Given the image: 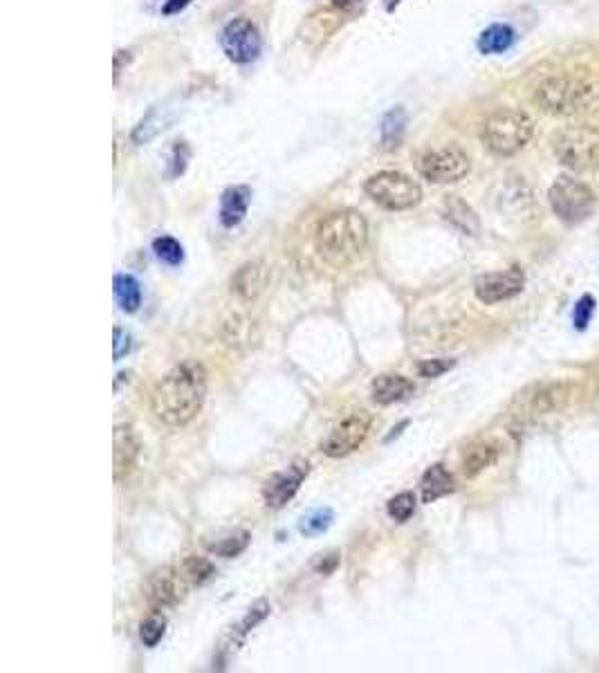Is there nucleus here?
I'll list each match as a JSON object with an SVG mask.
<instances>
[{
	"label": "nucleus",
	"instance_id": "c9c22d12",
	"mask_svg": "<svg viewBox=\"0 0 599 673\" xmlns=\"http://www.w3.org/2000/svg\"><path fill=\"white\" fill-rule=\"evenodd\" d=\"M115 348H113V357L115 361H119L122 357L128 355V351H131V335H128L124 328H115Z\"/></svg>",
	"mask_w": 599,
	"mask_h": 673
},
{
	"label": "nucleus",
	"instance_id": "f03ea898",
	"mask_svg": "<svg viewBox=\"0 0 599 673\" xmlns=\"http://www.w3.org/2000/svg\"><path fill=\"white\" fill-rule=\"evenodd\" d=\"M366 240H369V225L355 209L328 213L314 231L319 254L332 266H346L348 261L360 257Z\"/></svg>",
	"mask_w": 599,
	"mask_h": 673
},
{
	"label": "nucleus",
	"instance_id": "f8f14e48",
	"mask_svg": "<svg viewBox=\"0 0 599 673\" xmlns=\"http://www.w3.org/2000/svg\"><path fill=\"white\" fill-rule=\"evenodd\" d=\"M146 600L157 611L162 608H173L187 597V577L173 568H162L153 573L146 582Z\"/></svg>",
	"mask_w": 599,
	"mask_h": 673
},
{
	"label": "nucleus",
	"instance_id": "f257e3e1",
	"mask_svg": "<svg viewBox=\"0 0 599 673\" xmlns=\"http://www.w3.org/2000/svg\"><path fill=\"white\" fill-rule=\"evenodd\" d=\"M207 397V370L198 361L173 366L151 393V408L160 422L184 426L198 416Z\"/></svg>",
	"mask_w": 599,
	"mask_h": 673
},
{
	"label": "nucleus",
	"instance_id": "aec40b11",
	"mask_svg": "<svg viewBox=\"0 0 599 673\" xmlns=\"http://www.w3.org/2000/svg\"><path fill=\"white\" fill-rule=\"evenodd\" d=\"M454 491V476L449 473V470L440 463L431 465L429 470L425 472L420 481V494L425 503H434V500L443 499V496L452 494Z\"/></svg>",
	"mask_w": 599,
	"mask_h": 673
},
{
	"label": "nucleus",
	"instance_id": "b1692460",
	"mask_svg": "<svg viewBox=\"0 0 599 673\" xmlns=\"http://www.w3.org/2000/svg\"><path fill=\"white\" fill-rule=\"evenodd\" d=\"M339 23H342V12L334 9L332 5L328 9H319V12H314L313 16L308 18V23H305V27H308V36H304V39L305 41L328 39V36L337 30Z\"/></svg>",
	"mask_w": 599,
	"mask_h": 673
},
{
	"label": "nucleus",
	"instance_id": "58836bf2",
	"mask_svg": "<svg viewBox=\"0 0 599 673\" xmlns=\"http://www.w3.org/2000/svg\"><path fill=\"white\" fill-rule=\"evenodd\" d=\"M189 5H192V0H166L164 7H162V14L164 16H173V14H180Z\"/></svg>",
	"mask_w": 599,
	"mask_h": 673
},
{
	"label": "nucleus",
	"instance_id": "a878e982",
	"mask_svg": "<svg viewBox=\"0 0 599 673\" xmlns=\"http://www.w3.org/2000/svg\"><path fill=\"white\" fill-rule=\"evenodd\" d=\"M568 397V387L566 384H548L541 387L532 396V411L534 413H550L559 408Z\"/></svg>",
	"mask_w": 599,
	"mask_h": 673
},
{
	"label": "nucleus",
	"instance_id": "6e6552de",
	"mask_svg": "<svg viewBox=\"0 0 599 673\" xmlns=\"http://www.w3.org/2000/svg\"><path fill=\"white\" fill-rule=\"evenodd\" d=\"M417 171L434 184H454L472 171V162L463 148L443 146L425 153L417 162Z\"/></svg>",
	"mask_w": 599,
	"mask_h": 673
},
{
	"label": "nucleus",
	"instance_id": "c756f323",
	"mask_svg": "<svg viewBox=\"0 0 599 673\" xmlns=\"http://www.w3.org/2000/svg\"><path fill=\"white\" fill-rule=\"evenodd\" d=\"M153 252H155V257L162 263H166L171 267H178L184 261L183 245L175 238H171V236H160V238L153 240Z\"/></svg>",
	"mask_w": 599,
	"mask_h": 673
},
{
	"label": "nucleus",
	"instance_id": "f704fd0d",
	"mask_svg": "<svg viewBox=\"0 0 599 673\" xmlns=\"http://www.w3.org/2000/svg\"><path fill=\"white\" fill-rule=\"evenodd\" d=\"M189 146L184 142H175L173 148H171V171L169 175L171 178H178V175L184 173V169H187V162H189Z\"/></svg>",
	"mask_w": 599,
	"mask_h": 673
},
{
	"label": "nucleus",
	"instance_id": "c85d7f7f",
	"mask_svg": "<svg viewBox=\"0 0 599 673\" xmlns=\"http://www.w3.org/2000/svg\"><path fill=\"white\" fill-rule=\"evenodd\" d=\"M332 509L322 508V509H313L310 514H305L304 519L299 521V532L305 537H319L332 526Z\"/></svg>",
	"mask_w": 599,
	"mask_h": 673
},
{
	"label": "nucleus",
	"instance_id": "423d86ee",
	"mask_svg": "<svg viewBox=\"0 0 599 673\" xmlns=\"http://www.w3.org/2000/svg\"><path fill=\"white\" fill-rule=\"evenodd\" d=\"M555 155L566 169L593 171L599 166V131L588 124H573L555 135Z\"/></svg>",
	"mask_w": 599,
	"mask_h": 673
},
{
	"label": "nucleus",
	"instance_id": "e433bc0d",
	"mask_svg": "<svg viewBox=\"0 0 599 673\" xmlns=\"http://www.w3.org/2000/svg\"><path fill=\"white\" fill-rule=\"evenodd\" d=\"M267 611H269V606L266 604V602H261V604H257L254 608H249L248 617H245L243 624H240V629H243V633H248L249 629H254V626H257L258 622H261L263 617L267 615Z\"/></svg>",
	"mask_w": 599,
	"mask_h": 673
},
{
	"label": "nucleus",
	"instance_id": "1a4fd4ad",
	"mask_svg": "<svg viewBox=\"0 0 599 673\" xmlns=\"http://www.w3.org/2000/svg\"><path fill=\"white\" fill-rule=\"evenodd\" d=\"M220 48L234 63H252L261 54L263 39L258 27L249 18H234L220 32Z\"/></svg>",
	"mask_w": 599,
	"mask_h": 673
},
{
	"label": "nucleus",
	"instance_id": "39448f33",
	"mask_svg": "<svg viewBox=\"0 0 599 673\" xmlns=\"http://www.w3.org/2000/svg\"><path fill=\"white\" fill-rule=\"evenodd\" d=\"M548 202L555 216L566 225H582L597 209L595 192L573 175H559L552 182Z\"/></svg>",
	"mask_w": 599,
	"mask_h": 673
},
{
	"label": "nucleus",
	"instance_id": "ddd939ff",
	"mask_svg": "<svg viewBox=\"0 0 599 673\" xmlns=\"http://www.w3.org/2000/svg\"><path fill=\"white\" fill-rule=\"evenodd\" d=\"M308 463H295V465H290L287 470L274 473V476L266 482V487H263V499H266L267 508L281 509L283 505L290 503V500L295 499L296 491H299L304 478L308 476Z\"/></svg>",
	"mask_w": 599,
	"mask_h": 673
},
{
	"label": "nucleus",
	"instance_id": "5701e85b",
	"mask_svg": "<svg viewBox=\"0 0 599 673\" xmlns=\"http://www.w3.org/2000/svg\"><path fill=\"white\" fill-rule=\"evenodd\" d=\"M514 41H517V32L512 27L505 23H494L481 32L476 45L482 54H503L512 48Z\"/></svg>",
	"mask_w": 599,
	"mask_h": 673
},
{
	"label": "nucleus",
	"instance_id": "4c0bfd02",
	"mask_svg": "<svg viewBox=\"0 0 599 673\" xmlns=\"http://www.w3.org/2000/svg\"><path fill=\"white\" fill-rule=\"evenodd\" d=\"M331 5L342 14H352L357 12V9H361L364 0H331Z\"/></svg>",
	"mask_w": 599,
	"mask_h": 673
},
{
	"label": "nucleus",
	"instance_id": "2eb2a0df",
	"mask_svg": "<svg viewBox=\"0 0 599 673\" xmlns=\"http://www.w3.org/2000/svg\"><path fill=\"white\" fill-rule=\"evenodd\" d=\"M269 281V267L263 261H249L231 276V292L243 301H254Z\"/></svg>",
	"mask_w": 599,
	"mask_h": 673
},
{
	"label": "nucleus",
	"instance_id": "4468645a",
	"mask_svg": "<svg viewBox=\"0 0 599 673\" xmlns=\"http://www.w3.org/2000/svg\"><path fill=\"white\" fill-rule=\"evenodd\" d=\"M178 113H180L178 106H173V104L153 106V108L148 110L142 119H139L137 126L133 128V133H131L133 144L142 146V144L153 142L157 135L164 133L169 126H173V122L178 119Z\"/></svg>",
	"mask_w": 599,
	"mask_h": 673
},
{
	"label": "nucleus",
	"instance_id": "6ab92c4d",
	"mask_svg": "<svg viewBox=\"0 0 599 673\" xmlns=\"http://www.w3.org/2000/svg\"><path fill=\"white\" fill-rule=\"evenodd\" d=\"M445 220L452 227H456L461 234L465 236H478L481 234V220H478L476 211L458 196H449L443 204Z\"/></svg>",
	"mask_w": 599,
	"mask_h": 673
},
{
	"label": "nucleus",
	"instance_id": "9b49d317",
	"mask_svg": "<svg viewBox=\"0 0 599 673\" xmlns=\"http://www.w3.org/2000/svg\"><path fill=\"white\" fill-rule=\"evenodd\" d=\"M523 287H526V274H523V269L510 267L503 269V272H491L478 278L476 285H473V292H476L481 304L494 305L514 299L517 294H521Z\"/></svg>",
	"mask_w": 599,
	"mask_h": 673
},
{
	"label": "nucleus",
	"instance_id": "cd10ccee",
	"mask_svg": "<svg viewBox=\"0 0 599 673\" xmlns=\"http://www.w3.org/2000/svg\"><path fill=\"white\" fill-rule=\"evenodd\" d=\"M183 573L189 582L196 584V586H202V584L211 582L216 577V566L209 559H204V556H189L183 564Z\"/></svg>",
	"mask_w": 599,
	"mask_h": 673
},
{
	"label": "nucleus",
	"instance_id": "473e14b6",
	"mask_svg": "<svg viewBox=\"0 0 599 673\" xmlns=\"http://www.w3.org/2000/svg\"><path fill=\"white\" fill-rule=\"evenodd\" d=\"M593 313H595V299H593L591 294H584L582 299L577 301V305H575V313H573V323L577 331H586L588 323H591L593 319Z\"/></svg>",
	"mask_w": 599,
	"mask_h": 673
},
{
	"label": "nucleus",
	"instance_id": "f3484780",
	"mask_svg": "<svg viewBox=\"0 0 599 673\" xmlns=\"http://www.w3.org/2000/svg\"><path fill=\"white\" fill-rule=\"evenodd\" d=\"M139 456L137 435L128 425L115 426V478H124L131 473L135 461Z\"/></svg>",
	"mask_w": 599,
	"mask_h": 673
},
{
	"label": "nucleus",
	"instance_id": "412c9836",
	"mask_svg": "<svg viewBox=\"0 0 599 673\" xmlns=\"http://www.w3.org/2000/svg\"><path fill=\"white\" fill-rule=\"evenodd\" d=\"M501 456V444L494 443V440H482V443L472 444L467 449L465 458H463V472L465 476L473 478L478 476L481 472H485L487 467L494 465Z\"/></svg>",
	"mask_w": 599,
	"mask_h": 673
},
{
	"label": "nucleus",
	"instance_id": "0eeeda50",
	"mask_svg": "<svg viewBox=\"0 0 599 673\" xmlns=\"http://www.w3.org/2000/svg\"><path fill=\"white\" fill-rule=\"evenodd\" d=\"M366 196L388 211H407L422 201L420 184L402 171H379L364 184Z\"/></svg>",
	"mask_w": 599,
	"mask_h": 673
},
{
	"label": "nucleus",
	"instance_id": "bb28decb",
	"mask_svg": "<svg viewBox=\"0 0 599 673\" xmlns=\"http://www.w3.org/2000/svg\"><path fill=\"white\" fill-rule=\"evenodd\" d=\"M249 532L245 530H239V532H231V535L222 537L220 541L211 543L209 546V550L213 552V555L218 556H225V559H231V556H239L240 552L245 550V547L249 546Z\"/></svg>",
	"mask_w": 599,
	"mask_h": 673
},
{
	"label": "nucleus",
	"instance_id": "72a5a7b5",
	"mask_svg": "<svg viewBox=\"0 0 599 673\" xmlns=\"http://www.w3.org/2000/svg\"><path fill=\"white\" fill-rule=\"evenodd\" d=\"M456 366V360H425L422 361L420 366H417V373H420V378H426V379H434V378H440V375L449 373V370Z\"/></svg>",
	"mask_w": 599,
	"mask_h": 673
},
{
	"label": "nucleus",
	"instance_id": "393cba45",
	"mask_svg": "<svg viewBox=\"0 0 599 673\" xmlns=\"http://www.w3.org/2000/svg\"><path fill=\"white\" fill-rule=\"evenodd\" d=\"M113 292L115 301L124 313H137V308L142 305V290L131 274H117L113 281Z\"/></svg>",
	"mask_w": 599,
	"mask_h": 673
},
{
	"label": "nucleus",
	"instance_id": "7c9ffc66",
	"mask_svg": "<svg viewBox=\"0 0 599 673\" xmlns=\"http://www.w3.org/2000/svg\"><path fill=\"white\" fill-rule=\"evenodd\" d=\"M416 505H417V499L413 491H399V494H396L391 500H388L387 512L393 521L407 523L408 519L413 517V512H416Z\"/></svg>",
	"mask_w": 599,
	"mask_h": 673
},
{
	"label": "nucleus",
	"instance_id": "dca6fc26",
	"mask_svg": "<svg viewBox=\"0 0 599 673\" xmlns=\"http://www.w3.org/2000/svg\"><path fill=\"white\" fill-rule=\"evenodd\" d=\"M413 391H416V387H413L411 379L398 373L379 375V378L373 382V387H370L373 402L382 404V407L408 400V397L413 396Z\"/></svg>",
	"mask_w": 599,
	"mask_h": 673
},
{
	"label": "nucleus",
	"instance_id": "a211bd4d",
	"mask_svg": "<svg viewBox=\"0 0 599 673\" xmlns=\"http://www.w3.org/2000/svg\"><path fill=\"white\" fill-rule=\"evenodd\" d=\"M249 201H252V192L249 187H229L225 193L220 196V211H218V218L225 227H236L245 220L249 209Z\"/></svg>",
	"mask_w": 599,
	"mask_h": 673
},
{
	"label": "nucleus",
	"instance_id": "2f4dec72",
	"mask_svg": "<svg viewBox=\"0 0 599 673\" xmlns=\"http://www.w3.org/2000/svg\"><path fill=\"white\" fill-rule=\"evenodd\" d=\"M166 633V620L162 615H151L146 622H142V629H139V638L146 647H157L162 638Z\"/></svg>",
	"mask_w": 599,
	"mask_h": 673
},
{
	"label": "nucleus",
	"instance_id": "4be33fe9",
	"mask_svg": "<svg viewBox=\"0 0 599 673\" xmlns=\"http://www.w3.org/2000/svg\"><path fill=\"white\" fill-rule=\"evenodd\" d=\"M408 115L402 106H396L388 113H384L382 122H379V144L384 151H396L402 144L404 133H407Z\"/></svg>",
	"mask_w": 599,
	"mask_h": 673
},
{
	"label": "nucleus",
	"instance_id": "7ed1b4c3",
	"mask_svg": "<svg viewBox=\"0 0 599 673\" xmlns=\"http://www.w3.org/2000/svg\"><path fill=\"white\" fill-rule=\"evenodd\" d=\"M599 90L591 79L577 74H555L537 83L532 101L541 113L552 117H575L593 110L597 104Z\"/></svg>",
	"mask_w": 599,
	"mask_h": 673
},
{
	"label": "nucleus",
	"instance_id": "9d476101",
	"mask_svg": "<svg viewBox=\"0 0 599 673\" xmlns=\"http://www.w3.org/2000/svg\"><path fill=\"white\" fill-rule=\"evenodd\" d=\"M370 425H373V417L366 411H355L348 417H343L342 422L332 426L331 434L323 438L322 452L328 458H343L348 453H352L355 449H360V444L369 438Z\"/></svg>",
	"mask_w": 599,
	"mask_h": 673
},
{
	"label": "nucleus",
	"instance_id": "20e7f679",
	"mask_svg": "<svg viewBox=\"0 0 599 673\" xmlns=\"http://www.w3.org/2000/svg\"><path fill=\"white\" fill-rule=\"evenodd\" d=\"M534 137V119L523 110H494L482 122L481 139L490 153L499 157H512L521 153Z\"/></svg>",
	"mask_w": 599,
	"mask_h": 673
},
{
	"label": "nucleus",
	"instance_id": "ea45409f",
	"mask_svg": "<svg viewBox=\"0 0 599 673\" xmlns=\"http://www.w3.org/2000/svg\"><path fill=\"white\" fill-rule=\"evenodd\" d=\"M399 3H402V0H384V9H387V12H396Z\"/></svg>",
	"mask_w": 599,
	"mask_h": 673
}]
</instances>
